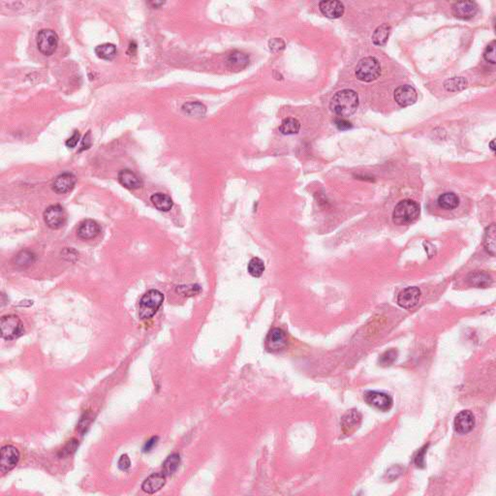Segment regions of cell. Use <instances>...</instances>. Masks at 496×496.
Returning a JSON list of instances; mask_svg holds the SVG:
<instances>
[{"label": "cell", "mask_w": 496, "mask_h": 496, "mask_svg": "<svg viewBox=\"0 0 496 496\" xmlns=\"http://www.w3.org/2000/svg\"><path fill=\"white\" fill-rule=\"evenodd\" d=\"M359 107V95L352 89H343L336 92L332 98L330 108L336 115L347 117L355 113Z\"/></svg>", "instance_id": "6da1fadb"}, {"label": "cell", "mask_w": 496, "mask_h": 496, "mask_svg": "<svg viewBox=\"0 0 496 496\" xmlns=\"http://www.w3.org/2000/svg\"><path fill=\"white\" fill-rule=\"evenodd\" d=\"M421 213L420 206L417 202L405 199L400 201L393 212V221L397 225H408L415 222Z\"/></svg>", "instance_id": "7a4b0ae2"}, {"label": "cell", "mask_w": 496, "mask_h": 496, "mask_svg": "<svg viewBox=\"0 0 496 496\" xmlns=\"http://www.w3.org/2000/svg\"><path fill=\"white\" fill-rule=\"evenodd\" d=\"M164 295L160 291L152 289L147 292L140 300L139 316L143 320L152 318L162 306Z\"/></svg>", "instance_id": "3957f363"}, {"label": "cell", "mask_w": 496, "mask_h": 496, "mask_svg": "<svg viewBox=\"0 0 496 496\" xmlns=\"http://www.w3.org/2000/svg\"><path fill=\"white\" fill-rule=\"evenodd\" d=\"M381 75L380 62L373 57L367 56L360 59L356 67L357 78L364 83H370L375 81Z\"/></svg>", "instance_id": "277c9868"}, {"label": "cell", "mask_w": 496, "mask_h": 496, "mask_svg": "<svg viewBox=\"0 0 496 496\" xmlns=\"http://www.w3.org/2000/svg\"><path fill=\"white\" fill-rule=\"evenodd\" d=\"M1 336L5 340H14L25 333L24 324L16 315H6L0 321Z\"/></svg>", "instance_id": "5b68a950"}, {"label": "cell", "mask_w": 496, "mask_h": 496, "mask_svg": "<svg viewBox=\"0 0 496 496\" xmlns=\"http://www.w3.org/2000/svg\"><path fill=\"white\" fill-rule=\"evenodd\" d=\"M38 50L44 55H51L56 50L58 45V36L51 29H42L38 32Z\"/></svg>", "instance_id": "8992f818"}, {"label": "cell", "mask_w": 496, "mask_h": 496, "mask_svg": "<svg viewBox=\"0 0 496 496\" xmlns=\"http://www.w3.org/2000/svg\"><path fill=\"white\" fill-rule=\"evenodd\" d=\"M44 221L52 230L60 229L66 224L67 213L61 206L52 205L44 212Z\"/></svg>", "instance_id": "52a82bcc"}, {"label": "cell", "mask_w": 496, "mask_h": 496, "mask_svg": "<svg viewBox=\"0 0 496 496\" xmlns=\"http://www.w3.org/2000/svg\"><path fill=\"white\" fill-rule=\"evenodd\" d=\"M363 398L365 402L376 409L380 411H389L393 407V397L390 395L383 393V392H377V391H368L364 394Z\"/></svg>", "instance_id": "ba28073f"}, {"label": "cell", "mask_w": 496, "mask_h": 496, "mask_svg": "<svg viewBox=\"0 0 496 496\" xmlns=\"http://www.w3.org/2000/svg\"><path fill=\"white\" fill-rule=\"evenodd\" d=\"M20 460V452L16 447L6 445L1 449L0 472L2 475L13 470Z\"/></svg>", "instance_id": "9c48e42d"}, {"label": "cell", "mask_w": 496, "mask_h": 496, "mask_svg": "<svg viewBox=\"0 0 496 496\" xmlns=\"http://www.w3.org/2000/svg\"><path fill=\"white\" fill-rule=\"evenodd\" d=\"M421 298V290L418 287H407L397 296V304L405 309L415 307Z\"/></svg>", "instance_id": "30bf717a"}, {"label": "cell", "mask_w": 496, "mask_h": 496, "mask_svg": "<svg viewBox=\"0 0 496 496\" xmlns=\"http://www.w3.org/2000/svg\"><path fill=\"white\" fill-rule=\"evenodd\" d=\"M475 424H476L475 416L469 410H464L459 412L454 422L455 429L459 434H467L471 432Z\"/></svg>", "instance_id": "8fae6325"}, {"label": "cell", "mask_w": 496, "mask_h": 496, "mask_svg": "<svg viewBox=\"0 0 496 496\" xmlns=\"http://www.w3.org/2000/svg\"><path fill=\"white\" fill-rule=\"evenodd\" d=\"M394 98L400 107H408L416 103L418 94L416 89L409 85L397 87L394 92Z\"/></svg>", "instance_id": "7c38bea8"}, {"label": "cell", "mask_w": 496, "mask_h": 496, "mask_svg": "<svg viewBox=\"0 0 496 496\" xmlns=\"http://www.w3.org/2000/svg\"><path fill=\"white\" fill-rule=\"evenodd\" d=\"M453 15L459 20H470L478 12V5L473 1L457 2L452 7Z\"/></svg>", "instance_id": "4fadbf2b"}, {"label": "cell", "mask_w": 496, "mask_h": 496, "mask_svg": "<svg viewBox=\"0 0 496 496\" xmlns=\"http://www.w3.org/2000/svg\"><path fill=\"white\" fill-rule=\"evenodd\" d=\"M77 182V178L71 173H63L57 175L51 184L52 190L57 194H65L70 192Z\"/></svg>", "instance_id": "5bb4252c"}, {"label": "cell", "mask_w": 496, "mask_h": 496, "mask_svg": "<svg viewBox=\"0 0 496 496\" xmlns=\"http://www.w3.org/2000/svg\"><path fill=\"white\" fill-rule=\"evenodd\" d=\"M319 8L323 15L329 19H338L343 16L345 11L343 3L337 0L321 1L319 3Z\"/></svg>", "instance_id": "9a60e30c"}, {"label": "cell", "mask_w": 496, "mask_h": 496, "mask_svg": "<svg viewBox=\"0 0 496 496\" xmlns=\"http://www.w3.org/2000/svg\"><path fill=\"white\" fill-rule=\"evenodd\" d=\"M266 343H267V348L273 352L283 349L287 344L285 332L278 328L273 329L268 335Z\"/></svg>", "instance_id": "2e32d148"}, {"label": "cell", "mask_w": 496, "mask_h": 496, "mask_svg": "<svg viewBox=\"0 0 496 496\" xmlns=\"http://www.w3.org/2000/svg\"><path fill=\"white\" fill-rule=\"evenodd\" d=\"M361 422V415L358 410H351L345 414L341 420V427L343 433L350 435L353 433Z\"/></svg>", "instance_id": "e0dca14e"}, {"label": "cell", "mask_w": 496, "mask_h": 496, "mask_svg": "<svg viewBox=\"0 0 496 496\" xmlns=\"http://www.w3.org/2000/svg\"><path fill=\"white\" fill-rule=\"evenodd\" d=\"M166 484V476L163 473H154L148 477L142 484V488L145 492L153 494L159 491Z\"/></svg>", "instance_id": "ac0fdd59"}, {"label": "cell", "mask_w": 496, "mask_h": 496, "mask_svg": "<svg viewBox=\"0 0 496 496\" xmlns=\"http://www.w3.org/2000/svg\"><path fill=\"white\" fill-rule=\"evenodd\" d=\"M100 233V226L98 223L92 219H87V220H84L83 222H81L79 227H78V230H77V234H78V236L82 239H92L94 237L99 235Z\"/></svg>", "instance_id": "d6986e66"}, {"label": "cell", "mask_w": 496, "mask_h": 496, "mask_svg": "<svg viewBox=\"0 0 496 496\" xmlns=\"http://www.w3.org/2000/svg\"><path fill=\"white\" fill-rule=\"evenodd\" d=\"M117 178H118V181L121 185L127 188V189H130V190L138 189V188L143 186V181L140 178V176H138L134 172H132L130 170L120 171L118 173Z\"/></svg>", "instance_id": "ffe728a7"}, {"label": "cell", "mask_w": 496, "mask_h": 496, "mask_svg": "<svg viewBox=\"0 0 496 496\" xmlns=\"http://www.w3.org/2000/svg\"><path fill=\"white\" fill-rule=\"evenodd\" d=\"M249 63V57L247 54L239 51L234 50L227 57V64L233 70H242L244 69Z\"/></svg>", "instance_id": "44dd1931"}, {"label": "cell", "mask_w": 496, "mask_h": 496, "mask_svg": "<svg viewBox=\"0 0 496 496\" xmlns=\"http://www.w3.org/2000/svg\"><path fill=\"white\" fill-rule=\"evenodd\" d=\"M467 282L469 285L476 288H486L492 283V278L485 272L476 271L468 275Z\"/></svg>", "instance_id": "7402d4cb"}, {"label": "cell", "mask_w": 496, "mask_h": 496, "mask_svg": "<svg viewBox=\"0 0 496 496\" xmlns=\"http://www.w3.org/2000/svg\"><path fill=\"white\" fill-rule=\"evenodd\" d=\"M153 206L160 211H169L174 206V202L170 196L164 193H155L150 197Z\"/></svg>", "instance_id": "603a6c76"}, {"label": "cell", "mask_w": 496, "mask_h": 496, "mask_svg": "<svg viewBox=\"0 0 496 496\" xmlns=\"http://www.w3.org/2000/svg\"><path fill=\"white\" fill-rule=\"evenodd\" d=\"M437 203L441 209L446 211H453L459 207V198L457 194L453 192H446L439 196Z\"/></svg>", "instance_id": "cb8c5ba5"}, {"label": "cell", "mask_w": 496, "mask_h": 496, "mask_svg": "<svg viewBox=\"0 0 496 496\" xmlns=\"http://www.w3.org/2000/svg\"><path fill=\"white\" fill-rule=\"evenodd\" d=\"M484 245L485 250L494 256L496 251V229L495 224H491L486 228L484 236Z\"/></svg>", "instance_id": "d4e9b609"}, {"label": "cell", "mask_w": 496, "mask_h": 496, "mask_svg": "<svg viewBox=\"0 0 496 496\" xmlns=\"http://www.w3.org/2000/svg\"><path fill=\"white\" fill-rule=\"evenodd\" d=\"M390 33H391V26L390 25L384 24V25L378 26L372 35L373 44L376 46H380V47L385 46L386 43L388 42Z\"/></svg>", "instance_id": "484cf974"}, {"label": "cell", "mask_w": 496, "mask_h": 496, "mask_svg": "<svg viewBox=\"0 0 496 496\" xmlns=\"http://www.w3.org/2000/svg\"><path fill=\"white\" fill-rule=\"evenodd\" d=\"M95 53L101 59L112 60L117 54V50L113 44L105 43V44H101L95 48Z\"/></svg>", "instance_id": "4316f807"}, {"label": "cell", "mask_w": 496, "mask_h": 496, "mask_svg": "<svg viewBox=\"0 0 496 496\" xmlns=\"http://www.w3.org/2000/svg\"><path fill=\"white\" fill-rule=\"evenodd\" d=\"M299 129H300V123L297 118L294 117L284 118L279 126V131L283 135L298 134Z\"/></svg>", "instance_id": "83f0119b"}, {"label": "cell", "mask_w": 496, "mask_h": 496, "mask_svg": "<svg viewBox=\"0 0 496 496\" xmlns=\"http://www.w3.org/2000/svg\"><path fill=\"white\" fill-rule=\"evenodd\" d=\"M180 464V457L178 454H173L169 456L163 463V474L167 476L174 475L178 469Z\"/></svg>", "instance_id": "f1b7e54d"}, {"label": "cell", "mask_w": 496, "mask_h": 496, "mask_svg": "<svg viewBox=\"0 0 496 496\" xmlns=\"http://www.w3.org/2000/svg\"><path fill=\"white\" fill-rule=\"evenodd\" d=\"M182 111L188 115L201 117V116H204L206 114L207 108L202 103L189 102V103H186L182 106Z\"/></svg>", "instance_id": "f546056e"}, {"label": "cell", "mask_w": 496, "mask_h": 496, "mask_svg": "<svg viewBox=\"0 0 496 496\" xmlns=\"http://www.w3.org/2000/svg\"><path fill=\"white\" fill-rule=\"evenodd\" d=\"M247 271L251 276L255 278H259L265 272L264 261L258 257L252 258L248 263Z\"/></svg>", "instance_id": "4dcf8cb0"}, {"label": "cell", "mask_w": 496, "mask_h": 496, "mask_svg": "<svg viewBox=\"0 0 496 496\" xmlns=\"http://www.w3.org/2000/svg\"><path fill=\"white\" fill-rule=\"evenodd\" d=\"M35 260H36V257L32 252H30L28 250H24V251H21L16 256L15 265L18 267L26 268V267H29L30 265H32Z\"/></svg>", "instance_id": "1f68e13d"}, {"label": "cell", "mask_w": 496, "mask_h": 496, "mask_svg": "<svg viewBox=\"0 0 496 496\" xmlns=\"http://www.w3.org/2000/svg\"><path fill=\"white\" fill-rule=\"evenodd\" d=\"M444 86H445V88L448 91H457V90H461L464 87H466L467 82L462 77L453 78L451 80H448Z\"/></svg>", "instance_id": "d6a6232c"}, {"label": "cell", "mask_w": 496, "mask_h": 496, "mask_svg": "<svg viewBox=\"0 0 496 496\" xmlns=\"http://www.w3.org/2000/svg\"><path fill=\"white\" fill-rule=\"evenodd\" d=\"M202 289L199 285L177 286L176 292L185 297L196 296L201 293Z\"/></svg>", "instance_id": "836d02e7"}, {"label": "cell", "mask_w": 496, "mask_h": 496, "mask_svg": "<svg viewBox=\"0 0 496 496\" xmlns=\"http://www.w3.org/2000/svg\"><path fill=\"white\" fill-rule=\"evenodd\" d=\"M78 447H79V442L78 440L76 439H71L70 441H68L66 443V445L63 447L61 449V451L59 452L58 456L59 458H67L71 455H73L75 452L78 450Z\"/></svg>", "instance_id": "e575fe53"}, {"label": "cell", "mask_w": 496, "mask_h": 496, "mask_svg": "<svg viewBox=\"0 0 496 496\" xmlns=\"http://www.w3.org/2000/svg\"><path fill=\"white\" fill-rule=\"evenodd\" d=\"M397 351L395 350V349H391L389 351H386L384 354L381 355L380 359H379V362L381 365L383 366H388V365H391L394 363V361L397 360Z\"/></svg>", "instance_id": "d590c367"}, {"label": "cell", "mask_w": 496, "mask_h": 496, "mask_svg": "<svg viewBox=\"0 0 496 496\" xmlns=\"http://www.w3.org/2000/svg\"><path fill=\"white\" fill-rule=\"evenodd\" d=\"M484 58L485 61L495 64V41H492L486 46L484 51Z\"/></svg>", "instance_id": "8d00e7d4"}, {"label": "cell", "mask_w": 496, "mask_h": 496, "mask_svg": "<svg viewBox=\"0 0 496 496\" xmlns=\"http://www.w3.org/2000/svg\"><path fill=\"white\" fill-rule=\"evenodd\" d=\"M269 47L271 51L276 53L285 49V42L281 38H273L272 40H270Z\"/></svg>", "instance_id": "74e56055"}, {"label": "cell", "mask_w": 496, "mask_h": 496, "mask_svg": "<svg viewBox=\"0 0 496 496\" xmlns=\"http://www.w3.org/2000/svg\"><path fill=\"white\" fill-rule=\"evenodd\" d=\"M427 447H428V445L427 446L422 447V449L418 452V454H417V456L415 458V463L420 468L424 467V455H425V453L427 451Z\"/></svg>", "instance_id": "f35d334b"}, {"label": "cell", "mask_w": 496, "mask_h": 496, "mask_svg": "<svg viewBox=\"0 0 496 496\" xmlns=\"http://www.w3.org/2000/svg\"><path fill=\"white\" fill-rule=\"evenodd\" d=\"M131 466V461L127 455H122L118 460V468L122 471H127Z\"/></svg>", "instance_id": "ab89813d"}, {"label": "cell", "mask_w": 496, "mask_h": 496, "mask_svg": "<svg viewBox=\"0 0 496 496\" xmlns=\"http://www.w3.org/2000/svg\"><path fill=\"white\" fill-rule=\"evenodd\" d=\"M80 138H81V135H80L79 131H75L73 135L66 141V143H65L66 147L67 148H70V149H74L75 147L78 145V143L80 141Z\"/></svg>", "instance_id": "60d3db41"}, {"label": "cell", "mask_w": 496, "mask_h": 496, "mask_svg": "<svg viewBox=\"0 0 496 496\" xmlns=\"http://www.w3.org/2000/svg\"><path fill=\"white\" fill-rule=\"evenodd\" d=\"M335 126H336L339 130H341V131H343V130H348V129L352 128V124H351V122H350V121H348L346 119H344V118H338V119H335Z\"/></svg>", "instance_id": "b9f144b4"}, {"label": "cell", "mask_w": 496, "mask_h": 496, "mask_svg": "<svg viewBox=\"0 0 496 496\" xmlns=\"http://www.w3.org/2000/svg\"><path fill=\"white\" fill-rule=\"evenodd\" d=\"M89 422H90V420H89L88 415H85V416L81 419L80 422H79V427H78V428H79V430H80L81 432H84V431L86 430V428L88 427V425H89Z\"/></svg>", "instance_id": "7bdbcfd3"}, {"label": "cell", "mask_w": 496, "mask_h": 496, "mask_svg": "<svg viewBox=\"0 0 496 496\" xmlns=\"http://www.w3.org/2000/svg\"><path fill=\"white\" fill-rule=\"evenodd\" d=\"M157 441H158V437H155V436H154V437L150 438L149 441L146 443L145 447H144V452H145V453L150 452V451L153 449V447L156 446Z\"/></svg>", "instance_id": "ee69618b"}, {"label": "cell", "mask_w": 496, "mask_h": 496, "mask_svg": "<svg viewBox=\"0 0 496 496\" xmlns=\"http://www.w3.org/2000/svg\"><path fill=\"white\" fill-rule=\"evenodd\" d=\"M91 146V139H90V131H88L87 135L84 138L83 140V143H82V146H81V149H80V151H83L85 149H89V147Z\"/></svg>", "instance_id": "f6af8a7d"}, {"label": "cell", "mask_w": 496, "mask_h": 496, "mask_svg": "<svg viewBox=\"0 0 496 496\" xmlns=\"http://www.w3.org/2000/svg\"><path fill=\"white\" fill-rule=\"evenodd\" d=\"M149 4L153 5V8H154V7H155V8H157V7H159V6L163 5V4H164V2H156V1L154 2V1H153V2H149Z\"/></svg>", "instance_id": "bcb514c9"}, {"label": "cell", "mask_w": 496, "mask_h": 496, "mask_svg": "<svg viewBox=\"0 0 496 496\" xmlns=\"http://www.w3.org/2000/svg\"><path fill=\"white\" fill-rule=\"evenodd\" d=\"M489 146H490V149H492V151H495V147H494V141H492V142L490 143V145H489Z\"/></svg>", "instance_id": "7dc6e473"}]
</instances>
